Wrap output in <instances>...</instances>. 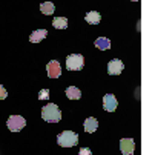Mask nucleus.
<instances>
[{
  "mask_svg": "<svg viewBox=\"0 0 155 155\" xmlns=\"http://www.w3.org/2000/svg\"><path fill=\"white\" fill-rule=\"evenodd\" d=\"M97 127H98V121H97L95 118L89 117V118H86V120H84V130H86V132L92 134V132L97 130Z\"/></svg>",
  "mask_w": 155,
  "mask_h": 155,
  "instance_id": "obj_9",
  "label": "nucleus"
},
{
  "mask_svg": "<svg viewBox=\"0 0 155 155\" xmlns=\"http://www.w3.org/2000/svg\"><path fill=\"white\" fill-rule=\"evenodd\" d=\"M57 143L63 147H72L78 143V137L75 132L72 130H63L61 134H58L57 137Z\"/></svg>",
  "mask_w": 155,
  "mask_h": 155,
  "instance_id": "obj_2",
  "label": "nucleus"
},
{
  "mask_svg": "<svg viewBox=\"0 0 155 155\" xmlns=\"http://www.w3.org/2000/svg\"><path fill=\"white\" fill-rule=\"evenodd\" d=\"M132 2H138V0H132Z\"/></svg>",
  "mask_w": 155,
  "mask_h": 155,
  "instance_id": "obj_19",
  "label": "nucleus"
},
{
  "mask_svg": "<svg viewBox=\"0 0 155 155\" xmlns=\"http://www.w3.org/2000/svg\"><path fill=\"white\" fill-rule=\"evenodd\" d=\"M41 118L45 120V121H48V123H57V121H60L61 112H60L58 106L54 104V103H49L46 106H43V109H41Z\"/></svg>",
  "mask_w": 155,
  "mask_h": 155,
  "instance_id": "obj_1",
  "label": "nucleus"
},
{
  "mask_svg": "<svg viewBox=\"0 0 155 155\" xmlns=\"http://www.w3.org/2000/svg\"><path fill=\"white\" fill-rule=\"evenodd\" d=\"M123 69H124L123 61L118 60V58H114V60H110L107 63V72H109V75H118V74H121Z\"/></svg>",
  "mask_w": 155,
  "mask_h": 155,
  "instance_id": "obj_6",
  "label": "nucleus"
},
{
  "mask_svg": "<svg viewBox=\"0 0 155 155\" xmlns=\"http://www.w3.org/2000/svg\"><path fill=\"white\" fill-rule=\"evenodd\" d=\"M46 35H48V31L46 29H37V31H34L31 34L29 40H31V43H38V41H41L43 38H45Z\"/></svg>",
  "mask_w": 155,
  "mask_h": 155,
  "instance_id": "obj_10",
  "label": "nucleus"
},
{
  "mask_svg": "<svg viewBox=\"0 0 155 155\" xmlns=\"http://www.w3.org/2000/svg\"><path fill=\"white\" fill-rule=\"evenodd\" d=\"M66 97H68L69 100H78L81 97V92H80L78 87L69 86V87H66Z\"/></svg>",
  "mask_w": 155,
  "mask_h": 155,
  "instance_id": "obj_11",
  "label": "nucleus"
},
{
  "mask_svg": "<svg viewBox=\"0 0 155 155\" xmlns=\"http://www.w3.org/2000/svg\"><path fill=\"white\" fill-rule=\"evenodd\" d=\"M6 124H8V129H9V130L18 132V130H21V129L25 127L26 121H25V118L21 117V115H11V117L8 118Z\"/></svg>",
  "mask_w": 155,
  "mask_h": 155,
  "instance_id": "obj_4",
  "label": "nucleus"
},
{
  "mask_svg": "<svg viewBox=\"0 0 155 155\" xmlns=\"http://www.w3.org/2000/svg\"><path fill=\"white\" fill-rule=\"evenodd\" d=\"M117 106H118V103H117L115 95L106 94L103 97V107H104V110H107V112H114V110L117 109Z\"/></svg>",
  "mask_w": 155,
  "mask_h": 155,
  "instance_id": "obj_7",
  "label": "nucleus"
},
{
  "mask_svg": "<svg viewBox=\"0 0 155 155\" xmlns=\"http://www.w3.org/2000/svg\"><path fill=\"white\" fill-rule=\"evenodd\" d=\"M95 46L98 49H109L110 48V40L106 38V37H98L95 40Z\"/></svg>",
  "mask_w": 155,
  "mask_h": 155,
  "instance_id": "obj_15",
  "label": "nucleus"
},
{
  "mask_svg": "<svg viewBox=\"0 0 155 155\" xmlns=\"http://www.w3.org/2000/svg\"><path fill=\"white\" fill-rule=\"evenodd\" d=\"M84 66V60H83V55L80 54H71L66 57V68L69 71H78Z\"/></svg>",
  "mask_w": 155,
  "mask_h": 155,
  "instance_id": "obj_3",
  "label": "nucleus"
},
{
  "mask_svg": "<svg viewBox=\"0 0 155 155\" xmlns=\"http://www.w3.org/2000/svg\"><path fill=\"white\" fill-rule=\"evenodd\" d=\"M78 155H92V152H91V149H87V147H81Z\"/></svg>",
  "mask_w": 155,
  "mask_h": 155,
  "instance_id": "obj_18",
  "label": "nucleus"
},
{
  "mask_svg": "<svg viewBox=\"0 0 155 155\" xmlns=\"http://www.w3.org/2000/svg\"><path fill=\"white\" fill-rule=\"evenodd\" d=\"M40 11L45 14V15H51V14L55 11V6H54L52 2H43V3L40 5Z\"/></svg>",
  "mask_w": 155,
  "mask_h": 155,
  "instance_id": "obj_13",
  "label": "nucleus"
},
{
  "mask_svg": "<svg viewBox=\"0 0 155 155\" xmlns=\"http://www.w3.org/2000/svg\"><path fill=\"white\" fill-rule=\"evenodd\" d=\"M52 26L55 29H64V28H68V20L64 17H55L52 20Z\"/></svg>",
  "mask_w": 155,
  "mask_h": 155,
  "instance_id": "obj_14",
  "label": "nucleus"
},
{
  "mask_svg": "<svg viewBox=\"0 0 155 155\" xmlns=\"http://www.w3.org/2000/svg\"><path fill=\"white\" fill-rule=\"evenodd\" d=\"M49 98V89H41L38 92V100H48Z\"/></svg>",
  "mask_w": 155,
  "mask_h": 155,
  "instance_id": "obj_16",
  "label": "nucleus"
},
{
  "mask_svg": "<svg viewBox=\"0 0 155 155\" xmlns=\"http://www.w3.org/2000/svg\"><path fill=\"white\" fill-rule=\"evenodd\" d=\"M84 18H86L87 23H91V25H97V23H100L101 15H100L97 11H91V12H87V14L84 15Z\"/></svg>",
  "mask_w": 155,
  "mask_h": 155,
  "instance_id": "obj_12",
  "label": "nucleus"
},
{
  "mask_svg": "<svg viewBox=\"0 0 155 155\" xmlns=\"http://www.w3.org/2000/svg\"><path fill=\"white\" fill-rule=\"evenodd\" d=\"M120 149H121V152L124 155H132V153H134V150H135L134 140H132V138H123L120 141Z\"/></svg>",
  "mask_w": 155,
  "mask_h": 155,
  "instance_id": "obj_8",
  "label": "nucleus"
},
{
  "mask_svg": "<svg viewBox=\"0 0 155 155\" xmlns=\"http://www.w3.org/2000/svg\"><path fill=\"white\" fill-rule=\"evenodd\" d=\"M8 97V92H6V89H5V87L2 86V84H0V100H5Z\"/></svg>",
  "mask_w": 155,
  "mask_h": 155,
  "instance_id": "obj_17",
  "label": "nucleus"
},
{
  "mask_svg": "<svg viewBox=\"0 0 155 155\" xmlns=\"http://www.w3.org/2000/svg\"><path fill=\"white\" fill-rule=\"evenodd\" d=\"M46 71H48V77L49 78H58L61 75V66L57 60H51L46 66Z\"/></svg>",
  "mask_w": 155,
  "mask_h": 155,
  "instance_id": "obj_5",
  "label": "nucleus"
}]
</instances>
